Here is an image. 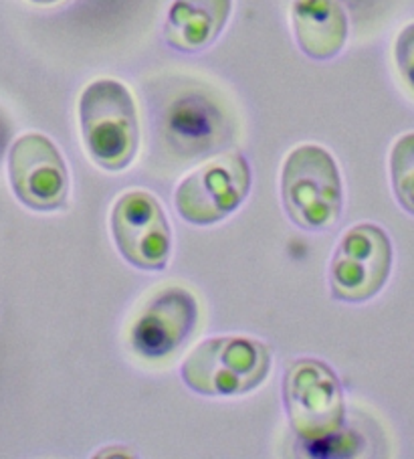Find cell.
I'll return each mask as SVG.
<instances>
[{
	"label": "cell",
	"instance_id": "cell-1",
	"mask_svg": "<svg viewBox=\"0 0 414 459\" xmlns=\"http://www.w3.org/2000/svg\"><path fill=\"white\" fill-rule=\"evenodd\" d=\"M83 144L103 170L127 169L140 146L138 112L130 90L116 79H98L79 100Z\"/></svg>",
	"mask_w": 414,
	"mask_h": 459
},
{
	"label": "cell",
	"instance_id": "cell-2",
	"mask_svg": "<svg viewBox=\"0 0 414 459\" xmlns=\"http://www.w3.org/2000/svg\"><path fill=\"white\" fill-rule=\"evenodd\" d=\"M271 351L249 336H217L198 344L182 362L188 389L209 397H237L257 389L271 370Z\"/></svg>",
	"mask_w": 414,
	"mask_h": 459
},
{
	"label": "cell",
	"instance_id": "cell-3",
	"mask_svg": "<svg viewBox=\"0 0 414 459\" xmlns=\"http://www.w3.org/2000/svg\"><path fill=\"white\" fill-rule=\"evenodd\" d=\"M281 201L299 229L325 231L338 223L344 207L338 164L328 150L306 144L283 162Z\"/></svg>",
	"mask_w": 414,
	"mask_h": 459
},
{
	"label": "cell",
	"instance_id": "cell-4",
	"mask_svg": "<svg viewBox=\"0 0 414 459\" xmlns=\"http://www.w3.org/2000/svg\"><path fill=\"white\" fill-rule=\"evenodd\" d=\"M283 401L291 429L307 443L328 441L344 427V391L325 362L314 359L293 362L285 373Z\"/></svg>",
	"mask_w": 414,
	"mask_h": 459
},
{
	"label": "cell",
	"instance_id": "cell-5",
	"mask_svg": "<svg viewBox=\"0 0 414 459\" xmlns=\"http://www.w3.org/2000/svg\"><path fill=\"white\" fill-rule=\"evenodd\" d=\"M392 267V245L380 227L362 223L341 237L330 264L332 296L360 304L378 294Z\"/></svg>",
	"mask_w": 414,
	"mask_h": 459
},
{
	"label": "cell",
	"instance_id": "cell-6",
	"mask_svg": "<svg viewBox=\"0 0 414 459\" xmlns=\"http://www.w3.org/2000/svg\"><path fill=\"white\" fill-rule=\"evenodd\" d=\"M251 191V169L241 154L203 164L177 188L178 215L193 225H214L241 207Z\"/></svg>",
	"mask_w": 414,
	"mask_h": 459
},
{
	"label": "cell",
	"instance_id": "cell-7",
	"mask_svg": "<svg viewBox=\"0 0 414 459\" xmlns=\"http://www.w3.org/2000/svg\"><path fill=\"white\" fill-rule=\"evenodd\" d=\"M111 233L122 257L138 269L158 272L168 264L172 233L162 204L146 191L119 196L111 211Z\"/></svg>",
	"mask_w": 414,
	"mask_h": 459
},
{
	"label": "cell",
	"instance_id": "cell-8",
	"mask_svg": "<svg viewBox=\"0 0 414 459\" xmlns=\"http://www.w3.org/2000/svg\"><path fill=\"white\" fill-rule=\"evenodd\" d=\"M13 193L25 207L41 212L65 207L69 172L53 142L43 134H25L14 142L9 154Z\"/></svg>",
	"mask_w": 414,
	"mask_h": 459
},
{
	"label": "cell",
	"instance_id": "cell-9",
	"mask_svg": "<svg viewBox=\"0 0 414 459\" xmlns=\"http://www.w3.org/2000/svg\"><path fill=\"white\" fill-rule=\"evenodd\" d=\"M196 322V298L185 288H166L158 291L135 318L130 330V344L142 359H166L185 346L193 336Z\"/></svg>",
	"mask_w": 414,
	"mask_h": 459
},
{
	"label": "cell",
	"instance_id": "cell-10",
	"mask_svg": "<svg viewBox=\"0 0 414 459\" xmlns=\"http://www.w3.org/2000/svg\"><path fill=\"white\" fill-rule=\"evenodd\" d=\"M293 33L309 59L328 61L344 49L348 14L340 0H293Z\"/></svg>",
	"mask_w": 414,
	"mask_h": 459
},
{
	"label": "cell",
	"instance_id": "cell-11",
	"mask_svg": "<svg viewBox=\"0 0 414 459\" xmlns=\"http://www.w3.org/2000/svg\"><path fill=\"white\" fill-rule=\"evenodd\" d=\"M233 0H174L164 25L166 43L182 53H198L227 27Z\"/></svg>",
	"mask_w": 414,
	"mask_h": 459
},
{
	"label": "cell",
	"instance_id": "cell-12",
	"mask_svg": "<svg viewBox=\"0 0 414 459\" xmlns=\"http://www.w3.org/2000/svg\"><path fill=\"white\" fill-rule=\"evenodd\" d=\"M390 178L401 207L414 215V132L396 140L390 152Z\"/></svg>",
	"mask_w": 414,
	"mask_h": 459
},
{
	"label": "cell",
	"instance_id": "cell-13",
	"mask_svg": "<svg viewBox=\"0 0 414 459\" xmlns=\"http://www.w3.org/2000/svg\"><path fill=\"white\" fill-rule=\"evenodd\" d=\"M394 59L404 82L414 90V22L401 30L394 45Z\"/></svg>",
	"mask_w": 414,
	"mask_h": 459
},
{
	"label": "cell",
	"instance_id": "cell-14",
	"mask_svg": "<svg viewBox=\"0 0 414 459\" xmlns=\"http://www.w3.org/2000/svg\"><path fill=\"white\" fill-rule=\"evenodd\" d=\"M30 3H35V4H55V3H59V0H30Z\"/></svg>",
	"mask_w": 414,
	"mask_h": 459
}]
</instances>
